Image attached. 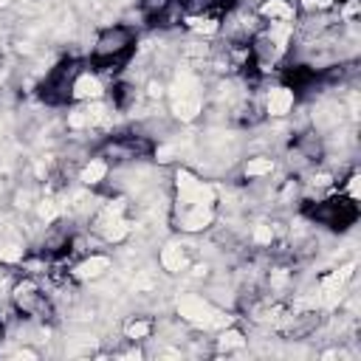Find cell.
Masks as SVG:
<instances>
[{
  "mask_svg": "<svg viewBox=\"0 0 361 361\" xmlns=\"http://www.w3.org/2000/svg\"><path fill=\"white\" fill-rule=\"evenodd\" d=\"M274 169V161L271 158H251L245 164V175L248 178H259V175H268Z\"/></svg>",
  "mask_w": 361,
  "mask_h": 361,
  "instance_id": "cell-10",
  "label": "cell"
},
{
  "mask_svg": "<svg viewBox=\"0 0 361 361\" xmlns=\"http://www.w3.org/2000/svg\"><path fill=\"white\" fill-rule=\"evenodd\" d=\"M293 107V93L288 87H274L268 93V113L271 116H285Z\"/></svg>",
  "mask_w": 361,
  "mask_h": 361,
  "instance_id": "cell-5",
  "label": "cell"
},
{
  "mask_svg": "<svg viewBox=\"0 0 361 361\" xmlns=\"http://www.w3.org/2000/svg\"><path fill=\"white\" fill-rule=\"evenodd\" d=\"M333 6V0H305V8H327Z\"/></svg>",
  "mask_w": 361,
  "mask_h": 361,
  "instance_id": "cell-17",
  "label": "cell"
},
{
  "mask_svg": "<svg viewBox=\"0 0 361 361\" xmlns=\"http://www.w3.org/2000/svg\"><path fill=\"white\" fill-rule=\"evenodd\" d=\"M161 265H164V271H169V274H180V268H186V251H183V245L169 243V245L161 251Z\"/></svg>",
  "mask_w": 361,
  "mask_h": 361,
  "instance_id": "cell-4",
  "label": "cell"
},
{
  "mask_svg": "<svg viewBox=\"0 0 361 361\" xmlns=\"http://www.w3.org/2000/svg\"><path fill=\"white\" fill-rule=\"evenodd\" d=\"M274 240V231H271V226H257L254 228V243H259V245H268Z\"/></svg>",
  "mask_w": 361,
  "mask_h": 361,
  "instance_id": "cell-16",
  "label": "cell"
},
{
  "mask_svg": "<svg viewBox=\"0 0 361 361\" xmlns=\"http://www.w3.org/2000/svg\"><path fill=\"white\" fill-rule=\"evenodd\" d=\"M212 217H214L212 206H189V209L183 212V217H180V228H186V231H200V228H206V226L212 223Z\"/></svg>",
  "mask_w": 361,
  "mask_h": 361,
  "instance_id": "cell-3",
  "label": "cell"
},
{
  "mask_svg": "<svg viewBox=\"0 0 361 361\" xmlns=\"http://www.w3.org/2000/svg\"><path fill=\"white\" fill-rule=\"evenodd\" d=\"M245 338L237 333V330H223L220 333V347H243Z\"/></svg>",
  "mask_w": 361,
  "mask_h": 361,
  "instance_id": "cell-14",
  "label": "cell"
},
{
  "mask_svg": "<svg viewBox=\"0 0 361 361\" xmlns=\"http://www.w3.org/2000/svg\"><path fill=\"white\" fill-rule=\"evenodd\" d=\"M192 31H203V34H214L217 31V23L214 20H203V17H189L186 20Z\"/></svg>",
  "mask_w": 361,
  "mask_h": 361,
  "instance_id": "cell-13",
  "label": "cell"
},
{
  "mask_svg": "<svg viewBox=\"0 0 361 361\" xmlns=\"http://www.w3.org/2000/svg\"><path fill=\"white\" fill-rule=\"evenodd\" d=\"M178 197L186 206H214V189L192 172H178Z\"/></svg>",
  "mask_w": 361,
  "mask_h": 361,
  "instance_id": "cell-2",
  "label": "cell"
},
{
  "mask_svg": "<svg viewBox=\"0 0 361 361\" xmlns=\"http://www.w3.org/2000/svg\"><path fill=\"white\" fill-rule=\"evenodd\" d=\"M37 214H39L42 220H54V217L59 214V209H56V203H54V200H39V206H37Z\"/></svg>",
  "mask_w": 361,
  "mask_h": 361,
  "instance_id": "cell-15",
  "label": "cell"
},
{
  "mask_svg": "<svg viewBox=\"0 0 361 361\" xmlns=\"http://www.w3.org/2000/svg\"><path fill=\"white\" fill-rule=\"evenodd\" d=\"M350 197H353V200L358 197V178H355V175L350 178Z\"/></svg>",
  "mask_w": 361,
  "mask_h": 361,
  "instance_id": "cell-19",
  "label": "cell"
},
{
  "mask_svg": "<svg viewBox=\"0 0 361 361\" xmlns=\"http://www.w3.org/2000/svg\"><path fill=\"white\" fill-rule=\"evenodd\" d=\"M259 11H262L265 17H271V20H290V17H293V8H290L285 0H265Z\"/></svg>",
  "mask_w": 361,
  "mask_h": 361,
  "instance_id": "cell-8",
  "label": "cell"
},
{
  "mask_svg": "<svg viewBox=\"0 0 361 361\" xmlns=\"http://www.w3.org/2000/svg\"><path fill=\"white\" fill-rule=\"evenodd\" d=\"M0 259H3V262H17V259H23V245H17V243H0Z\"/></svg>",
  "mask_w": 361,
  "mask_h": 361,
  "instance_id": "cell-12",
  "label": "cell"
},
{
  "mask_svg": "<svg viewBox=\"0 0 361 361\" xmlns=\"http://www.w3.org/2000/svg\"><path fill=\"white\" fill-rule=\"evenodd\" d=\"M355 14H358V0H350L347 8H344V17L350 20V17H355Z\"/></svg>",
  "mask_w": 361,
  "mask_h": 361,
  "instance_id": "cell-18",
  "label": "cell"
},
{
  "mask_svg": "<svg viewBox=\"0 0 361 361\" xmlns=\"http://www.w3.org/2000/svg\"><path fill=\"white\" fill-rule=\"evenodd\" d=\"M73 96L76 99H99L102 96V85H99V79L96 76H90V73H82L76 82H73Z\"/></svg>",
  "mask_w": 361,
  "mask_h": 361,
  "instance_id": "cell-7",
  "label": "cell"
},
{
  "mask_svg": "<svg viewBox=\"0 0 361 361\" xmlns=\"http://www.w3.org/2000/svg\"><path fill=\"white\" fill-rule=\"evenodd\" d=\"M107 268H110V259L102 257V254H96V257H87L85 262L76 265V276H79V279H96V276H102Z\"/></svg>",
  "mask_w": 361,
  "mask_h": 361,
  "instance_id": "cell-6",
  "label": "cell"
},
{
  "mask_svg": "<svg viewBox=\"0 0 361 361\" xmlns=\"http://www.w3.org/2000/svg\"><path fill=\"white\" fill-rule=\"evenodd\" d=\"M104 175H107V164H104V161H90V164L82 169V183H85V186H93V183H99Z\"/></svg>",
  "mask_w": 361,
  "mask_h": 361,
  "instance_id": "cell-9",
  "label": "cell"
},
{
  "mask_svg": "<svg viewBox=\"0 0 361 361\" xmlns=\"http://www.w3.org/2000/svg\"><path fill=\"white\" fill-rule=\"evenodd\" d=\"M149 333H152V324H149V322H130V324H127V338H133V341L147 338Z\"/></svg>",
  "mask_w": 361,
  "mask_h": 361,
  "instance_id": "cell-11",
  "label": "cell"
},
{
  "mask_svg": "<svg viewBox=\"0 0 361 361\" xmlns=\"http://www.w3.org/2000/svg\"><path fill=\"white\" fill-rule=\"evenodd\" d=\"M178 313L180 319H186L189 324H197V327H217L223 324L226 319L197 293H180L178 296Z\"/></svg>",
  "mask_w": 361,
  "mask_h": 361,
  "instance_id": "cell-1",
  "label": "cell"
}]
</instances>
